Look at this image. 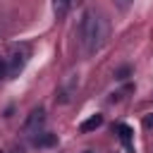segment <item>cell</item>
<instances>
[{"instance_id": "obj_4", "label": "cell", "mask_w": 153, "mask_h": 153, "mask_svg": "<svg viewBox=\"0 0 153 153\" xmlns=\"http://www.w3.org/2000/svg\"><path fill=\"white\" fill-rule=\"evenodd\" d=\"M115 131H117L120 141L124 143V148H127L129 153H134V131H131V127L124 124V122H120V124H115Z\"/></svg>"}, {"instance_id": "obj_11", "label": "cell", "mask_w": 153, "mask_h": 153, "mask_svg": "<svg viewBox=\"0 0 153 153\" xmlns=\"http://www.w3.org/2000/svg\"><path fill=\"white\" fill-rule=\"evenodd\" d=\"M86 153H91V151H86Z\"/></svg>"}, {"instance_id": "obj_7", "label": "cell", "mask_w": 153, "mask_h": 153, "mask_svg": "<svg viewBox=\"0 0 153 153\" xmlns=\"http://www.w3.org/2000/svg\"><path fill=\"white\" fill-rule=\"evenodd\" d=\"M31 141H33V146H38V148H43V146H53V143H55V134L43 131V134H38V136L31 139Z\"/></svg>"}, {"instance_id": "obj_6", "label": "cell", "mask_w": 153, "mask_h": 153, "mask_svg": "<svg viewBox=\"0 0 153 153\" xmlns=\"http://www.w3.org/2000/svg\"><path fill=\"white\" fill-rule=\"evenodd\" d=\"M69 7H72V0H53V12H55V17H57V19L67 17Z\"/></svg>"}, {"instance_id": "obj_3", "label": "cell", "mask_w": 153, "mask_h": 153, "mask_svg": "<svg viewBox=\"0 0 153 153\" xmlns=\"http://www.w3.org/2000/svg\"><path fill=\"white\" fill-rule=\"evenodd\" d=\"M43 127H45V112H43L41 108H36V110L29 115V120L24 122V134H26V136H31V139H36L38 134H43V131H45Z\"/></svg>"}, {"instance_id": "obj_12", "label": "cell", "mask_w": 153, "mask_h": 153, "mask_svg": "<svg viewBox=\"0 0 153 153\" xmlns=\"http://www.w3.org/2000/svg\"><path fill=\"white\" fill-rule=\"evenodd\" d=\"M0 153H2V151H0Z\"/></svg>"}, {"instance_id": "obj_9", "label": "cell", "mask_w": 153, "mask_h": 153, "mask_svg": "<svg viewBox=\"0 0 153 153\" xmlns=\"http://www.w3.org/2000/svg\"><path fill=\"white\" fill-rule=\"evenodd\" d=\"M131 2H134V0H115V5H117L120 10H127V7L131 5Z\"/></svg>"}, {"instance_id": "obj_10", "label": "cell", "mask_w": 153, "mask_h": 153, "mask_svg": "<svg viewBox=\"0 0 153 153\" xmlns=\"http://www.w3.org/2000/svg\"><path fill=\"white\" fill-rule=\"evenodd\" d=\"M7 74V60H0V76Z\"/></svg>"}, {"instance_id": "obj_2", "label": "cell", "mask_w": 153, "mask_h": 153, "mask_svg": "<svg viewBox=\"0 0 153 153\" xmlns=\"http://www.w3.org/2000/svg\"><path fill=\"white\" fill-rule=\"evenodd\" d=\"M29 57H31V48H29L26 43H17V45H12L10 57H7V76L19 74V72L26 67Z\"/></svg>"}, {"instance_id": "obj_5", "label": "cell", "mask_w": 153, "mask_h": 153, "mask_svg": "<svg viewBox=\"0 0 153 153\" xmlns=\"http://www.w3.org/2000/svg\"><path fill=\"white\" fill-rule=\"evenodd\" d=\"M100 124H103V115H91L88 120H84V122L79 124V129L86 134V131H93V129H98Z\"/></svg>"}, {"instance_id": "obj_1", "label": "cell", "mask_w": 153, "mask_h": 153, "mask_svg": "<svg viewBox=\"0 0 153 153\" xmlns=\"http://www.w3.org/2000/svg\"><path fill=\"white\" fill-rule=\"evenodd\" d=\"M108 33H110L108 17L100 10H86L84 17H81V24H79V41H81L84 53L86 55L98 53L105 45Z\"/></svg>"}, {"instance_id": "obj_8", "label": "cell", "mask_w": 153, "mask_h": 153, "mask_svg": "<svg viewBox=\"0 0 153 153\" xmlns=\"http://www.w3.org/2000/svg\"><path fill=\"white\" fill-rule=\"evenodd\" d=\"M143 127H146V129H151V127H153V112H148V115L143 117Z\"/></svg>"}]
</instances>
